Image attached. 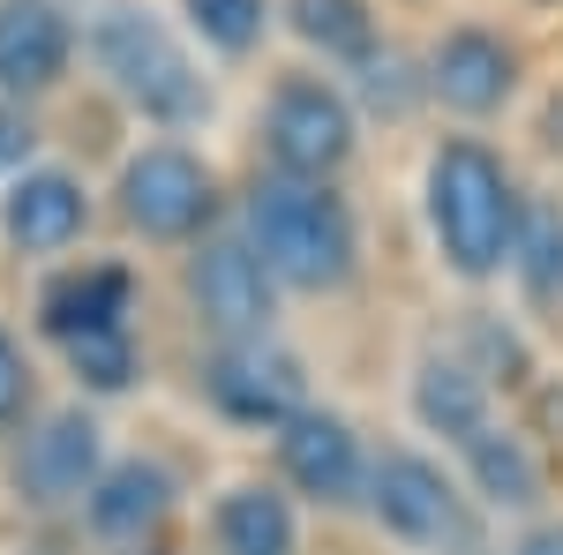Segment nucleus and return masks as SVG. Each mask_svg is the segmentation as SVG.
Instances as JSON below:
<instances>
[{
  "mask_svg": "<svg viewBox=\"0 0 563 555\" xmlns=\"http://www.w3.org/2000/svg\"><path fill=\"white\" fill-rule=\"evenodd\" d=\"M249 248L278 286L301 293H331L353 278V211L323 188V180H294L271 173L249 196Z\"/></svg>",
  "mask_w": 563,
  "mask_h": 555,
  "instance_id": "obj_1",
  "label": "nucleus"
},
{
  "mask_svg": "<svg viewBox=\"0 0 563 555\" xmlns=\"http://www.w3.org/2000/svg\"><path fill=\"white\" fill-rule=\"evenodd\" d=\"M519 188L511 173L496 166L481 143H443L429 158V225H435V248L451 256L459 278H488L504 270L511 248H519Z\"/></svg>",
  "mask_w": 563,
  "mask_h": 555,
  "instance_id": "obj_2",
  "label": "nucleus"
},
{
  "mask_svg": "<svg viewBox=\"0 0 563 555\" xmlns=\"http://www.w3.org/2000/svg\"><path fill=\"white\" fill-rule=\"evenodd\" d=\"M90 60L106 68V84L129 98L143 121L158 129H188L211 113V90L196 76V60L180 53V38L135 0H106L98 23H90Z\"/></svg>",
  "mask_w": 563,
  "mask_h": 555,
  "instance_id": "obj_3",
  "label": "nucleus"
},
{
  "mask_svg": "<svg viewBox=\"0 0 563 555\" xmlns=\"http://www.w3.org/2000/svg\"><path fill=\"white\" fill-rule=\"evenodd\" d=\"M368 511L384 518L398 541H413L429 555H481V525L466 518L459 488L413 451H390L384 466L368 473Z\"/></svg>",
  "mask_w": 563,
  "mask_h": 555,
  "instance_id": "obj_4",
  "label": "nucleus"
},
{
  "mask_svg": "<svg viewBox=\"0 0 563 555\" xmlns=\"http://www.w3.org/2000/svg\"><path fill=\"white\" fill-rule=\"evenodd\" d=\"M218 211V188L203 158H188L174 143H151V151H135L129 173H121V218H129L143 241H188V233H203Z\"/></svg>",
  "mask_w": 563,
  "mask_h": 555,
  "instance_id": "obj_5",
  "label": "nucleus"
},
{
  "mask_svg": "<svg viewBox=\"0 0 563 555\" xmlns=\"http://www.w3.org/2000/svg\"><path fill=\"white\" fill-rule=\"evenodd\" d=\"M271 158L294 180H331L353 158V106L323 76H286L271 98Z\"/></svg>",
  "mask_w": 563,
  "mask_h": 555,
  "instance_id": "obj_6",
  "label": "nucleus"
},
{
  "mask_svg": "<svg viewBox=\"0 0 563 555\" xmlns=\"http://www.w3.org/2000/svg\"><path fill=\"white\" fill-rule=\"evenodd\" d=\"M203 390H211L218 413H233V421H249V428H278L301 413V368H294V353H278V345H263V338L218 345V360L203 368Z\"/></svg>",
  "mask_w": 563,
  "mask_h": 555,
  "instance_id": "obj_7",
  "label": "nucleus"
},
{
  "mask_svg": "<svg viewBox=\"0 0 563 555\" xmlns=\"http://www.w3.org/2000/svg\"><path fill=\"white\" fill-rule=\"evenodd\" d=\"M271 270L249 241H211V248H196L188 263V293L203 308V323H211L218 338H263V323H271Z\"/></svg>",
  "mask_w": 563,
  "mask_h": 555,
  "instance_id": "obj_8",
  "label": "nucleus"
},
{
  "mask_svg": "<svg viewBox=\"0 0 563 555\" xmlns=\"http://www.w3.org/2000/svg\"><path fill=\"white\" fill-rule=\"evenodd\" d=\"M429 90L451 113H496L519 90V53L496 38V31H481V23H459V31H443V45H435Z\"/></svg>",
  "mask_w": 563,
  "mask_h": 555,
  "instance_id": "obj_9",
  "label": "nucleus"
},
{
  "mask_svg": "<svg viewBox=\"0 0 563 555\" xmlns=\"http://www.w3.org/2000/svg\"><path fill=\"white\" fill-rule=\"evenodd\" d=\"M76 31L53 0H0V90L8 98H38L68 76Z\"/></svg>",
  "mask_w": 563,
  "mask_h": 555,
  "instance_id": "obj_10",
  "label": "nucleus"
},
{
  "mask_svg": "<svg viewBox=\"0 0 563 555\" xmlns=\"http://www.w3.org/2000/svg\"><path fill=\"white\" fill-rule=\"evenodd\" d=\"M278 466L286 480L316 496V503H346L353 488H361V443H353V428L339 413H294V421H278Z\"/></svg>",
  "mask_w": 563,
  "mask_h": 555,
  "instance_id": "obj_11",
  "label": "nucleus"
},
{
  "mask_svg": "<svg viewBox=\"0 0 563 555\" xmlns=\"http://www.w3.org/2000/svg\"><path fill=\"white\" fill-rule=\"evenodd\" d=\"M98 458H106L98 421H90V413H53V421L23 443L15 480H23L31 503H76V496H90V480H98Z\"/></svg>",
  "mask_w": 563,
  "mask_h": 555,
  "instance_id": "obj_12",
  "label": "nucleus"
},
{
  "mask_svg": "<svg viewBox=\"0 0 563 555\" xmlns=\"http://www.w3.org/2000/svg\"><path fill=\"white\" fill-rule=\"evenodd\" d=\"M129 293L135 278L121 270V263H84V270H60L53 286L38 293V323L45 338H84V331H113L121 315H129Z\"/></svg>",
  "mask_w": 563,
  "mask_h": 555,
  "instance_id": "obj_13",
  "label": "nucleus"
},
{
  "mask_svg": "<svg viewBox=\"0 0 563 555\" xmlns=\"http://www.w3.org/2000/svg\"><path fill=\"white\" fill-rule=\"evenodd\" d=\"M84 188L68 180V173H23L15 188H8V211H0V225H8V241L15 248H31V256H53V248H68L76 233H84Z\"/></svg>",
  "mask_w": 563,
  "mask_h": 555,
  "instance_id": "obj_14",
  "label": "nucleus"
},
{
  "mask_svg": "<svg viewBox=\"0 0 563 555\" xmlns=\"http://www.w3.org/2000/svg\"><path fill=\"white\" fill-rule=\"evenodd\" d=\"M84 511H90V525H98L106 541H135V533H151L158 518L174 511V480H166V466H143V458L106 466L98 480H90Z\"/></svg>",
  "mask_w": 563,
  "mask_h": 555,
  "instance_id": "obj_15",
  "label": "nucleus"
},
{
  "mask_svg": "<svg viewBox=\"0 0 563 555\" xmlns=\"http://www.w3.org/2000/svg\"><path fill=\"white\" fill-rule=\"evenodd\" d=\"M413 406H421V421L435 428V435H451L459 451L474 443L481 428H488V390H481V376L466 368V360H421V384H413Z\"/></svg>",
  "mask_w": 563,
  "mask_h": 555,
  "instance_id": "obj_16",
  "label": "nucleus"
},
{
  "mask_svg": "<svg viewBox=\"0 0 563 555\" xmlns=\"http://www.w3.org/2000/svg\"><path fill=\"white\" fill-rule=\"evenodd\" d=\"M218 555H294V511L271 488H233L218 503Z\"/></svg>",
  "mask_w": 563,
  "mask_h": 555,
  "instance_id": "obj_17",
  "label": "nucleus"
},
{
  "mask_svg": "<svg viewBox=\"0 0 563 555\" xmlns=\"http://www.w3.org/2000/svg\"><path fill=\"white\" fill-rule=\"evenodd\" d=\"M286 23L331 60H368L376 53V8L368 0H286Z\"/></svg>",
  "mask_w": 563,
  "mask_h": 555,
  "instance_id": "obj_18",
  "label": "nucleus"
},
{
  "mask_svg": "<svg viewBox=\"0 0 563 555\" xmlns=\"http://www.w3.org/2000/svg\"><path fill=\"white\" fill-rule=\"evenodd\" d=\"M466 466H474L488 503H533V496H541V473L526 458V443L504 435V428H481L474 443H466Z\"/></svg>",
  "mask_w": 563,
  "mask_h": 555,
  "instance_id": "obj_19",
  "label": "nucleus"
},
{
  "mask_svg": "<svg viewBox=\"0 0 563 555\" xmlns=\"http://www.w3.org/2000/svg\"><path fill=\"white\" fill-rule=\"evenodd\" d=\"M519 270H526V293L533 300H556L563 293V211H533L519 218Z\"/></svg>",
  "mask_w": 563,
  "mask_h": 555,
  "instance_id": "obj_20",
  "label": "nucleus"
},
{
  "mask_svg": "<svg viewBox=\"0 0 563 555\" xmlns=\"http://www.w3.org/2000/svg\"><path fill=\"white\" fill-rule=\"evenodd\" d=\"M180 8H188L196 38L218 53H249L263 38V15H271V0H180Z\"/></svg>",
  "mask_w": 563,
  "mask_h": 555,
  "instance_id": "obj_21",
  "label": "nucleus"
},
{
  "mask_svg": "<svg viewBox=\"0 0 563 555\" xmlns=\"http://www.w3.org/2000/svg\"><path fill=\"white\" fill-rule=\"evenodd\" d=\"M68 360H76V376L90 390H129L135 376V345H129V323H113V331H84V338H68Z\"/></svg>",
  "mask_w": 563,
  "mask_h": 555,
  "instance_id": "obj_22",
  "label": "nucleus"
},
{
  "mask_svg": "<svg viewBox=\"0 0 563 555\" xmlns=\"http://www.w3.org/2000/svg\"><path fill=\"white\" fill-rule=\"evenodd\" d=\"M23 406H31V360H23V345L0 331V428L23 421Z\"/></svg>",
  "mask_w": 563,
  "mask_h": 555,
  "instance_id": "obj_23",
  "label": "nucleus"
},
{
  "mask_svg": "<svg viewBox=\"0 0 563 555\" xmlns=\"http://www.w3.org/2000/svg\"><path fill=\"white\" fill-rule=\"evenodd\" d=\"M361 90H368V106H390V113H398V106L413 98L406 60H398V53H368V60H361Z\"/></svg>",
  "mask_w": 563,
  "mask_h": 555,
  "instance_id": "obj_24",
  "label": "nucleus"
},
{
  "mask_svg": "<svg viewBox=\"0 0 563 555\" xmlns=\"http://www.w3.org/2000/svg\"><path fill=\"white\" fill-rule=\"evenodd\" d=\"M31 143H38V129H31L23 113H8V106H0V173L23 166V158H31Z\"/></svg>",
  "mask_w": 563,
  "mask_h": 555,
  "instance_id": "obj_25",
  "label": "nucleus"
},
{
  "mask_svg": "<svg viewBox=\"0 0 563 555\" xmlns=\"http://www.w3.org/2000/svg\"><path fill=\"white\" fill-rule=\"evenodd\" d=\"M519 555H563V533H533V541H526Z\"/></svg>",
  "mask_w": 563,
  "mask_h": 555,
  "instance_id": "obj_26",
  "label": "nucleus"
}]
</instances>
